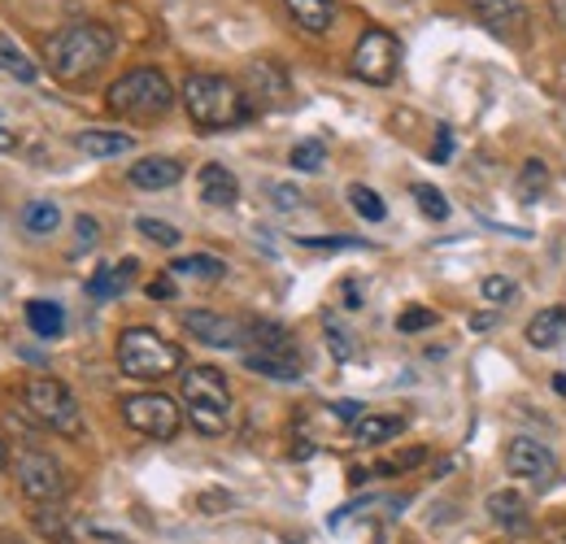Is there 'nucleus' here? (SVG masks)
Listing matches in <instances>:
<instances>
[{"mask_svg":"<svg viewBox=\"0 0 566 544\" xmlns=\"http://www.w3.org/2000/svg\"><path fill=\"white\" fill-rule=\"evenodd\" d=\"M109 53H114V31L101 22H71L57 35H49V70L62 83H78L96 74L109 62Z\"/></svg>","mask_w":566,"mask_h":544,"instance_id":"nucleus-1","label":"nucleus"},{"mask_svg":"<svg viewBox=\"0 0 566 544\" xmlns=\"http://www.w3.org/2000/svg\"><path fill=\"white\" fill-rule=\"evenodd\" d=\"M184 109L201 132H227L240 127L253 109L244 101V92L222 79V74H188L184 79Z\"/></svg>","mask_w":566,"mask_h":544,"instance_id":"nucleus-2","label":"nucleus"},{"mask_svg":"<svg viewBox=\"0 0 566 544\" xmlns=\"http://www.w3.org/2000/svg\"><path fill=\"white\" fill-rule=\"evenodd\" d=\"M184 406L188 422L201 436H222L231 427V388L218 366H188L184 370Z\"/></svg>","mask_w":566,"mask_h":544,"instance_id":"nucleus-3","label":"nucleus"},{"mask_svg":"<svg viewBox=\"0 0 566 544\" xmlns=\"http://www.w3.org/2000/svg\"><path fill=\"white\" fill-rule=\"evenodd\" d=\"M118 366L132 379H166L184 366V348L157 336L153 327H127L118 336Z\"/></svg>","mask_w":566,"mask_h":544,"instance_id":"nucleus-4","label":"nucleus"},{"mask_svg":"<svg viewBox=\"0 0 566 544\" xmlns=\"http://www.w3.org/2000/svg\"><path fill=\"white\" fill-rule=\"evenodd\" d=\"M175 105V87L161 70L140 66L127 70L114 87H109V109L123 118H161Z\"/></svg>","mask_w":566,"mask_h":544,"instance_id":"nucleus-5","label":"nucleus"},{"mask_svg":"<svg viewBox=\"0 0 566 544\" xmlns=\"http://www.w3.org/2000/svg\"><path fill=\"white\" fill-rule=\"evenodd\" d=\"M27 409L57 436H83V409H78L71 388L53 375H40L27 384Z\"/></svg>","mask_w":566,"mask_h":544,"instance_id":"nucleus-6","label":"nucleus"},{"mask_svg":"<svg viewBox=\"0 0 566 544\" xmlns=\"http://www.w3.org/2000/svg\"><path fill=\"white\" fill-rule=\"evenodd\" d=\"M354 74L361 83H375V87H388L397 79V66H401V44L392 31L384 27H370L361 31V40L354 44Z\"/></svg>","mask_w":566,"mask_h":544,"instance_id":"nucleus-7","label":"nucleus"},{"mask_svg":"<svg viewBox=\"0 0 566 544\" xmlns=\"http://www.w3.org/2000/svg\"><path fill=\"white\" fill-rule=\"evenodd\" d=\"M123 418L132 431H140L148 440H175L179 422H184V409L175 406L166 393H136L123 401Z\"/></svg>","mask_w":566,"mask_h":544,"instance_id":"nucleus-8","label":"nucleus"},{"mask_svg":"<svg viewBox=\"0 0 566 544\" xmlns=\"http://www.w3.org/2000/svg\"><path fill=\"white\" fill-rule=\"evenodd\" d=\"M13 475H18V488H22L35 505H57V501L66 496V475H62L57 458H49V453H40V449L18 453Z\"/></svg>","mask_w":566,"mask_h":544,"instance_id":"nucleus-9","label":"nucleus"},{"mask_svg":"<svg viewBox=\"0 0 566 544\" xmlns=\"http://www.w3.org/2000/svg\"><path fill=\"white\" fill-rule=\"evenodd\" d=\"M184 332L197 336L201 344H210V348H240L244 344V323H235L227 314H213V310H188Z\"/></svg>","mask_w":566,"mask_h":544,"instance_id":"nucleus-10","label":"nucleus"},{"mask_svg":"<svg viewBox=\"0 0 566 544\" xmlns=\"http://www.w3.org/2000/svg\"><path fill=\"white\" fill-rule=\"evenodd\" d=\"M505 467H510V475L518 479H532V483H549L554 471H558V458L541 444V440H527V436H518L510 449H505Z\"/></svg>","mask_w":566,"mask_h":544,"instance_id":"nucleus-11","label":"nucleus"},{"mask_svg":"<svg viewBox=\"0 0 566 544\" xmlns=\"http://www.w3.org/2000/svg\"><path fill=\"white\" fill-rule=\"evenodd\" d=\"M244 341H249V353H262V357H283V362H301V353H296V341H292V332L280 327V323H266V318H258V323H244Z\"/></svg>","mask_w":566,"mask_h":544,"instance_id":"nucleus-12","label":"nucleus"},{"mask_svg":"<svg viewBox=\"0 0 566 544\" xmlns=\"http://www.w3.org/2000/svg\"><path fill=\"white\" fill-rule=\"evenodd\" d=\"M197 188H201V201L213 205V209H231V205L240 201V184H235V175L227 170V166H201V175H197Z\"/></svg>","mask_w":566,"mask_h":544,"instance_id":"nucleus-13","label":"nucleus"},{"mask_svg":"<svg viewBox=\"0 0 566 544\" xmlns=\"http://www.w3.org/2000/svg\"><path fill=\"white\" fill-rule=\"evenodd\" d=\"M136 258H123V262H114V266H101V271L87 279V296L92 301H114V296H123L127 287H132V279H136Z\"/></svg>","mask_w":566,"mask_h":544,"instance_id":"nucleus-14","label":"nucleus"},{"mask_svg":"<svg viewBox=\"0 0 566 544\" xmlns=\"http://www.w3.org/2000/svg\"><path fill=\"white\" fill-rule=\"evenodd\" d=\"M184 179V166L175 157H144L132 166V184L144 192H161V188H175Z\"/></svg>","mask_w":566,"mask_h":544,"instance_id":"nucleus-15","label":"nucleus"},{"mask_svg":"<svg viewBox=\"0 0 566 544\" xmlns=\"http://www.w3.org/2000/svg\"><path fill=\"white\" fill-rule=\"evenodd\" d=\"M292 22L305 31V35H327L336 27V4L332 0H283Z\"/></svg>","mask_w":566,"mask_h":544,"instance_id":"nucleus-16","label":"nucleus"},{"mask_svg":"<svg viewBox=\"0 0 566 544\" xmlns=\"http://www.w3.org/2000/svg\"><path fill=\"white\" fill-rule=\"evenodd\" d=\"M74 148H78L83 157L105 161V157L132 153V148H136V136H127V132H78V136H74Z\"/></svg>","mask_w":566,"mask_h":544,"instance_id":"nucleus-17","label":"nucleus"},{"mask_svg":"<svg viewBox=\"0 0 566 544\" xmlns=\"http://www.w3.org/2000/svg\"><path fill=\"white\" fill-rule=\"evenodd\" d=\"M406 431V418L401 414H361L354 422V440L357 444H388Z\"/></svg>","mask_w":566,"mask_h":544,"instance_id":"nucleus-18","label":"nucleus"},{"mask_svg":"<svg viewBox=\"0 0 566 544\" xmlns=\"http://www.w3.org/2000/svg\"><path fill=\"white\" fill-rule=\"evenodd\" d=\"M527 344H532V348H558V344H566V305L541 310V314L527 323Z\"/></svg>","mask_w":566,"mask_h":544,"instance_id":"nucleus-19","label":"nucleus"},{"mask_svg":"<svg viewBox=\"0 0 566 544\" xmlns=\"http://www.w3.org/2000/svg\"><path fill=\"white\" fill-rule=\"evenodd\" d=\"M484 510H489V519H493L496 527H505V532H523V527H527V505H523V496L510 492V488H496Z\"/></svg>","mask_w":566,"mask_h":544,"instance_id":"nucleus-20","label":"nucleus"},{"mask_svg":"<svg viewBox=\"0 0 566 544\" xmlns=\"http://www.w3.org/2000/svg\"><path fill=\"white\" fill-rule=\"evenodd\" d=\"M27 327L44 341H57L66 332V310L57 301H27Z\"/></svg>","mask_w":566,"mask_h":544,"instance_id":"nucleus-21","label":"nucleus"},{"mask_svg":"<svg viewBox=\"0 0 566 544\" xmlns=\"http://www.w3.org/2000/svg\"><path fill=\"white\" fill-rule=\"evenodd\" d=\"M475 13L493 27V31H510V27H523L527 9L523 0H475Z\"/></svg>","mask_w":566,"mask_h":544,"instance_id":"nucleus-22","label":"nucleus"},{"mask_svg":"<svg viewBox=\"0 0 566 544\" xmlns=\"http://www.w3.org/2000/svg\"><path fill=\"white\" fill-rule=\"evenodd\" d=\"M170 274L218 283V279H227V262H222V258H213V253H192V258H179V262L170 266Z\"/></svg>","mask_w":566,"mask_h":544,"instance_id":"nucleus-23","label":"nucleus"},{"mask_svg":"<svg viewBox=\"0 0 566 544\" xmlns=\"http://www.w3.org/2000/svg\"><path fill=\"white\" fill-rule=\"evenodd\" d=\"M22 227H27L31 236H53V231L62 227L57 201H27L22 205Z\"/></svg>","mask_w":566,"mask_h":544,"instance_id":"nucleus-24","label":"nucleus"},{"mask_svg":"<svg viewBox=\"0 0 566 544\" xmlns=\"http://www.w3.org/2000/svg\"><path fill=\"white\" fill-rule=\"evenodd\" d=\"M0 70H4L9 79H18V83H35V74H40L35 62H31L9 35H0Z\"/></svg>","mask_w":566,"mask_h":544,"instance_id":"nucleus-25","label":"nucleus"},{"mask_svg":"<svg viewBox=\"0 0 566 544\" xmlns=\"http://www.w3.org/2000/svg\"><path fill=\"white\" fill-rule=\"evenodd\" d=\"M244 366H249L253 375H266V379H301V362H283V357L244 353Z\"/></svg>","mask_w":566,"mask_h":544,"instance_id":"nucleus-26","label":"nucleus"},{"mask_svg":"<svg viewBox=\"0 0 566 544\" xmlns=\"http://www.w3.org/2000/svg\"><path fill=\"white\" fill-rule=\"evenodd\" d=\"M287 161H292V170H301V175H314V170H323V161H327V148H323V139H301V144H292Z\"/></svg>","mask_w":566,"mask_h":544,"instance_id":"nucleus-27","label":"nucleus"},{"mask_svg":"<svg viewBox=\"0 0 566 544\" xmlns=\"http://www.w3.org/2000/svg\"><path fill=\"white\" fill-rule=\"evenodd\" d=\"M349 205H354L366 222H384V218H388V205L379 201V192H370L366 184H354V188H349Z\"/></svg>","mask_w":566,"mask_h":544,"instance_id":"nucleus-28","label":"nucleus"},{"mask_svg":"<svg viewBox=\"0 0 566 544\" xmlns=\"http://www.w3.org/2000/svg\"><path fill=\"white\" fill-rule=\"evenodd\" d=\"M545 188H549V170H545V161L532 157V161L523 166V175H518V192H523V201H536Z\"/></svg>","mask_w":566,"mask_h":544,"instance_id":"nucleus-29","label":"nucleus"},{"mask_svg":"<svg viewBox=\"0 0 566 544\" xmlns=\"http://www.w3.org/2000/svg\"><path fill=\"white\" fill-rule=\"evenodd\" d=\"M415 205L423 209L431 222H444V218H449V201H444L440 188H431V184H415Z\"/></svg>","mask_w":566,"mask_h":544,"instance_id":"nucleus-30","label":"nucleus"},{"mask_svg":"<svg viewBox=\"0 0 566 544\" xmlns=\"http://www.w3.org/2000/svg\"><path fill=\"white\" fill-rule=\"evenodd\" d=\"M136 231H144L153 244H161V249H175L184 236L170 227V222H161V218H136Z\"/></svg>","mask_w":566,"mask_h":544,"instance_id":"nucleus-31","label":"nucleus"},{"mask_svg":"<svg viewBox=\"0 0 566 544\" xmlns=\"http://www.w3.org/2000/svg\"><path fill=\"white\" fill-rule=\"evenodd\" d=\"M35 532H44V536H53L57 544H66L71 536H66V519H62V510H35Z\"/></svg>","mask_w":566,"mask_h":544,"instance_id":"nucleus-32","label":"nucleus"},{"mask_svg":"<svg viewBox=\"0 0 566 544\" xmlns=\"http://www.w3.org/2000/svg\"><path fill=\"white\" fill-rule=\"evenodd\" d=\"M514 292H518L514 279H505V274H489V279H484V301H493V305H505Z\"/></svg>","mask_w":566,"mask_h":544,"instance_id":"nucleus-33","label":"nucleus"},{"mask_svg":"<svg viewBox=\"0 0 566 544\" xmlns=\"http://www.w3.org/2000/svg\"><path fill=\"white\" fill-rule=\"evenodd\" d=\"M427 327H436V314H431V310H406V314L397 318V332H406V336L427 332Z\"/></svg>","mask_w":566,"mask_h":544,"instance_id":"nucleus-34","label":"nucleus"},{"mask_svg":"<svg viewBox=\"0 0 566 544\" xmlns=\"http://www.w3.org/2000/svg\"><path fill=\"white\" fill-rule=\"evenodd\" d=\"M301 244H305V249H366V240H345V236H327V240L305 236Z\"/></svg>","mask_w":566,"mask_h":544,"instance_id":"nucleus-35","label":"nucleus"},{"mask_svg":"<svg viewBox=\"0 0 566 544\" xmlns=\"http://www.w3.org/2000/svg\"><path fill=\"white\" fill-rule=\"evenodd\" d=\"M74 231H78V244H83V249H92V244L101 240V227H96V218H87V213L74 218Z\"/></svg>","mask_w":566,"mask_h":544,"instance_id":"nucleus-36","label":"nucleus"},{"mask_svg":"<svg viewBox=\"0 0 566 544\" xmlns=\"http://www.w3.org/2000/svg\"><path fill=\"white\" fill-rule=\"evenodd\" d=\"M271 197H275V209H296V205H301V192H296L292 184H275Z\"/></svg>","mask_w":566,"mask_h":544,"instance_id":"nucleus-37","label":"nucleus"},{"mask_svg":"<svg viewBox=\"0 0 566 544\" xmlns=\"http://www.w3.org/2000/svg\"><path fill=\"white\" fill-rule=\"evenodd\" d=\"M148 296H157V301H170V296H175V274H161V279H153V283H148Z\"/></svg>","mask_w":566,"mask_h":544,"instance_id":"nucleus-38","label":"nucleus"},{"mask_svg":"<svg viewBox=\"0 0 566 544\" xmlns=\"http://www.w3.org/2000/svg\"><path fill=\"white\" fill-rule=\"evenodd\" d=\"M449 153H453V132L440 127V136H436V161H449Z\"/></svg>","mask_w":566,"mask_h":544,"instance_id":"nucleus-39","label":"nucleus"},{"mask_svg":"<svg viewBox=\"0 0 566 544\" xmlns=\"http://www.w3.org/2000/svg\"><path fill=\"white\" fill-rule=\"evenodd\" d=\"M327 341H332V353H336V357H349V353H354V348H349V341H345V332H340V327H327Z\"/></svg>","mask_w":566,"mask_h":544,"instance_id":"nucleus-40","label":"nucleus"},{"mask_svg":"<svg viewBox=\"0 0 566 544\" xmlns=\"http://www.w3.org/2000/svg\"><path fill=\"white\" fill-rule=\"evenodd\" d=\"M332 414H336V418H345V422H357V418H361V406H357V401H336Z\"/></svg>","mask_w":566,"mask_h":544,"instance_id":"nucleus-41","label":"nucleus"},{"mask_svg":"<svg viewBox=\"0 0 566 544\" xmlns=\"http://www.w3.org/2000/svg\"><path fill=\"white\" fill-rule=\"evenodd\" d=\"M471 327H475V332H489V327H493V314H475Z\"/></svg>","mask_w":566,"mask_h":544,"instance_id":"nucleus-42","label":"nucleus"},{"mask_svg":"<svg viewBox=\"0 0 566 544\" xmlns=\"http://www.w3.org/2000/svg\"><path fill=\"white\" fill-rule=\"evenodd\" d=\"M13 144H18V139H13V132H9V127H0V153H9Z\"/></svg>","mask_w":566,"mask_h":544,"instance_id":"nucleus-43","label":"nucleus"},{"mask_svg":"<svg viewBox=\"0 0 566 544\" xmlns=\"http://www.w3.org/2000/svg\"><path fill=\"white\" fill-rule=\"evenodd\" d=\"M0 544H22V541H18L13 532H4V527H0Z\"/></svg>","mask_w":566,"mask_h":544,"instance_id":"nucleus-44","label":"nucleus"},{"mask_svg":"<svg viewBox=\"0 0 566 544\" xmlns=\"http://www.w3.org/2000/svg\"><path fill=\"white\" fill-rule=\"evenodd\" d=\"M9 467V449H4V440H0V471Z\"/></svg>","mask_w":566,"mask_h":544,"instance_id":"nucleus-45","label":"nucleus"}]
</instances>
